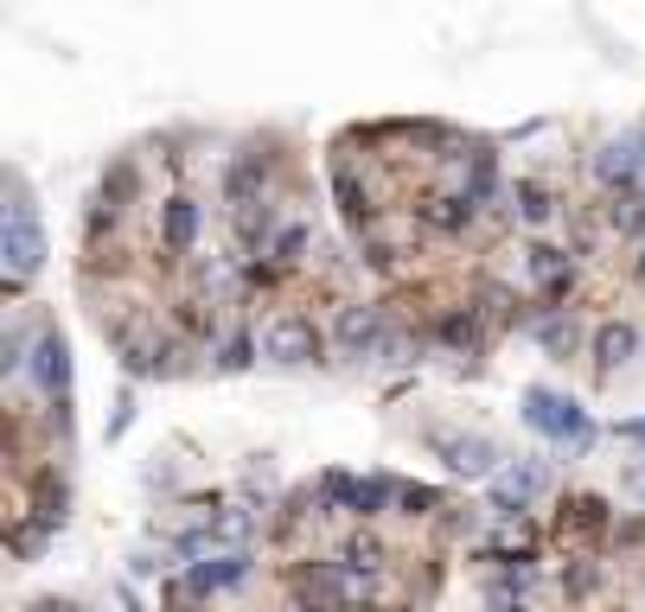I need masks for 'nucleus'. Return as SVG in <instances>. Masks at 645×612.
Listing matches in <instances>:
<instances>
[{"instance_id": "6e6552de", "label": "nucleus", "mask_w": 645, "mask_h": 612, "mask_svg": "<svg viewBox=\"0 0 645 612\" xmlns=\"http://www.w3.org/2000/svg\"><path fill=\"white\" fill-rule=\"evenodd\" d=\"M33 377H38V390H45V396H65V383H71V358H65V338H58V332H45V338H38Z\"/></svg>"}, {"instance_id": "7ed1b4c3", "label": "nucleus", "mask_w": 645, "mask_h": 612, "mask_svg": "<svg viewBox=\"0 0 645 612\" xmlns=\"http://www.w3.org/2000/svg\"><path fill=\"white\" fill-rule=\"evenodd\" d=\"M38 262H45V236H38V223L26 217V205H7V281L20 288L26 275H38Z\"/></svg>"}, {"instance_id": "393cba45", "label": "nucleus", "mask_w": 645, "mask_h": 612, "mask_svg": "<svg viewBox=\"0 0 645 612\" xmlns=\"http://www.w3.org/2000/svg\"><path fill=\"white\" fill-rule=\"evenodd\" d=\"M26 612H77V607H65V600H38V607H26Z\"/></svg>"}, {"instance_id": "f8f14e48", "label": "nucleus", "mask_w": 645, "mask_h": 612, "mask_svg": "<svg viewBox=\"0 0 645 612\" xmlns=\"http://www.w3.org/2000/svg\"><path fill=\"white\" fill-rule=\"evenodd\" d=\"M531 523L525 517H505V523H493V555H505V562H525L531 555Z\"/></svg>"}, {"instance_id": "aec40b11", "label": "nucleus", "mask_w": 645, "mask_h": 612, "mask_svg": "<svg viewBox=\"0 0 645 612\" xmlns=\"http://www.w3.org/2000/svg\"><path fill=\"white\" fill-rule=\"evenodd\" d=\"M575 517H569V523H575V530H588V523H595V530H601V517H608V505H601V498H575Z\"/></svg>"}, {"instance_id": "4468645a", "label": "nucleus", "mask_w": 645, "mask_h": 612, "mask_svg": "<svg viewBox=\"0 0 645 612\" xmlns=\"http://www.w3.org/2000/svg\"><path fill=\"white\" fill-rule=\"evenodd\" d=\"M339 562H345V568H352L358 580H371V575L383 568V542H378V536H352V542L339 549Z\"/></svg>"}, {"instance_id": "9b49d317", "label": "nucleus", "mask_w": 645, "mask_h": 612, "mask_svg": "<svg viewBox=\"0 0 645 612\" xmlns=\"http://www.w3.org/2000/svg\"><path fill=\"white\" fill-rule=\"evenodd\" d=\"M250 530H256V517H250V505H224V510H218V523H211V542H218L224 555H237V549L250 542Z\"/></svg>"}, {"instance_id": "1a4fd4ad", "label": "nucleus", "mask_w": 645, "mask_h": 612, "mask_svg": "<svg viewBox=\"0 0 645 612\" xmlns=\"http://www.w3.org/2000/svg\"><path fill=\"white\" fill-rule=\"evenodd\" d=\"M160 236H166V250L186 255L192 243H198V205H192L186 192L180 198H166V217H160Z\"/></svg>"}, {"instance_id": "6ab92c4d", "label": "nucleus", "mask_w": 645, "mask_h": 612, "mask_svg": "<svg viewBox=\"0 0 645 612\" xmlns=\"http://www.w3.org/2000/svg\"><path fill=\"white\" fill-rule=\"evenodd\" d=\"M250 363H256V345H250L243 332H237V338H224V345H218V370H250Z\"/></svg>"}, {"instance_id": "b1692460", "label": "nucleus", "mask_w": 645, "mask_h": 612, "mask_svg": "<svg viewBox=\"0 0 645 612\" xmlns=\"http://www.w3.org/2000/svg\"><path fill=\"white\" fill-rule=\"evenodd\" d=\"M626 492H633V498H645V466H626Z\"/></svg>"}, {"instance_id": "f3484780", "label": "nucleus", "mask_w": 645, "mask_h": 612, "mask_svg": "<svg viewBox=\"0 0 645 612\" xmlns=\"http://www.w3.org/2000/svg\"><path fill=\"white\" fill-rule=\"evenodd\" d=\"M383 505H390V478H358V485H352V510H358V517H378Z\"/></svg>"}, {"instance_id": "f03ea898", "label": "nucleus", "mask_w": 645, "mask_h": 612, "mask_svg": "<svg viewBox=\"0 0 645 612\" xmlns=\"http://www.w3.org/2000/svg\"><path fill=\"white\" fill-rule=\"evenodd\" d=\"M441 460L454 478H498L505 472V453H498L493 434H441Z\"/></svg>"}, {"instance_id": "f257e3e1", "label": "nucleus", "mask_w": 645, "mask_h": 612, "mask_svg": "<svg viewBox=\"0 0 645 612\" xmlns=\"http://www.w3.org/2000/svg\"><path fill=\"white\" fill-rule=\"evenodd\" d=\"M525 428H537L543 440H595L588 415L556 390H525Z\"/></svg>"}, {"instance_id": "20e7f679", "label": "nucleus", "mask_w": 645, "mask_h": 612, "mask_svg": "<svg viewBox=\"0 0 645 612\" xmlns=\"http://www.w3.org/2000/svg\"><path fill=\"white\" fill-rule=\"evenodd\" d=\"M263 351L275 363H313L320 358V332L307 320H275L268 325V338H263Z\"/></svg>"}, {"instance_id": "9d476101", "label": "nucleus", "mask_w": 645, "mask_h": 612, "mask_svg": "<svg viewBox=\"0 0 645 612\" xmlns=\"http://www.w3.org/2000/svg\"><path fill=\"white\" fill-rule=\"evenodd\" d=\"M640 351V332L626 320H608L601 332H595V358H601V370H620V363Z\"/></svg>"}, {"instance_id": "412c9836", "label": "nucleus", "mask_w": 645, "mask_h": 612, "mask_svg": "<svg viewBox=\"0 0 645 612\" xmlns=\"http://www.w3.org/2000/svg\"><path fill=\"white\" fill-rule=\"evenodd\" d=\"M301 243H307V230H301V223H288V230H281V236H275V255H281V262H288V255L301 250Z\"/></svg>"}, {"instance_id": "4be33fe9", "label": "nucleus", "mask_w": 645, "mask_h": 612, "mask_svg": "<svg viewBox=\"0 0 645 612\" xmlns=\"http://www.w3.org/2000/svg\"><path fill=\"white\" fill-rule=\"evenodd\" d=\"M128 408H135V396L122 390V396H115V415H110V440H115V434H122V428H128Z\"/></svg>"}, {"instance_id": "a211bd4d", "label": "nucleus", "mask_w": 645, "mask_h": 612, "mask_svg": "<svg viewBox=\"0 0 645 612\" xmlns=\"http://www.w3.org/2000/svg\"><path fill=\"white\" fill-rule=\"evenodd\" d=\"M518 211H525V223H550L556 205H550V192H543L537 180H525V185H518Z\"/></svg>"}, {"instance_id": "0eeeda50", "label": "nucleus", "mask_w": 645, "mask_h": 612, "mask_svg": "<svg viewBox=\"0 0 645 612\" xmlns=\"http://www.w3.org/2000/svg\"><path fill=\"white\" fill-rule=\"evenodd\" d=\"M250 575V555L237 549V555H218V562H192L186 568V593H218V587H230V580Z\"/></svg>"}, {"instance_id": "a878e982", "label": "nucleus", "mask_w": 645, "mask_h": 612, "mask_svg": "<svg viewBox=\"0 0 645 612\" xmlns=\"http://www.w3.org/2000/svg\"><path fill=\"white\" fill-rule=\"evenodd\" d=\"M620 434H626V440H645V422H620Z\"/></svg>"}, {"instance_id": "39448f33", "label": "nucleus", "mask_w": 645, "mask_h": 612, "mask_svg": "<svg viewBox=\"0 0 645 612\" xmlns=\"http://www.w3.org/2000/svg\"><path fill=\"white\" fill-rule=\"evenodd\" d=\"M378 332H383L378 307H345L339 313V358H365L378 345Z\"/></svg>"}, {"instance_id": "ddd939ff", "label": "nucleus", "mask_w": 645, "mask_h": 612, "mask_svg": "<svg viewBox=\"0 0 645 612\" xmlns=\"http://www.w3.org/2000/svg\"><path fill=\"white\" fill-rule=\"evenodd\" d=\"M537 345H543L550 358H569L575 345H581V332H575V320H569V313H550V320L537 325Z\"/></svg>"}, {"instance_id": "dca6fc26", "label": "nucleus", "mask_w": 645, "mask_h": 612, "mask_svg": "<svg viewBox=\"0 0 645 612\" xmlns=\"http://www.w3.org/2000/svg\"><path fill=\"white\" fill-rule=\"evenodd\" d=\"M531 275L543 281V288H563V275H569L563 250H550V243H531Z\"/></svg>"}, {"instance_id": "bb28decb", "label": "nucleus", "mask_w": 645, "mask_h": 612, "mask_svg": "<svg viewBox=\"0 0 645 612\" xmlns=\"http://www.w3.org/2000/svg\"><path fill=\"white\" fill-rule=\"evenodd\" d=\"M640 160H645V135H640Z\"/></svg>"}, {"instance_id": "5701e85b", "label": "nucleus", "mask_w": 645, "mask_h": 612, "mask_svg": "<svg viewBox=\"0 0 645 612\" xmlns=\"http://www.w3.org/2000/svg\"><path fill=\"white\" fill-rule=\"evenodd\" d=\"M403 505H410V510H435V492H422V485H403Z\"/></svg>"}, {"instance_id": "cd10ccee", "label": "nucleus", "mask_w": 645, "mask_h": 612, "mask_svg": "<svg viewBox=\"0 0 645 612\" xmlns=\"http://www.w3.org/2000/svg\"><path fill=\"white\" fill-rule=\"evenodd\" d=\"M640 268H645V250H640Z\"/></svg>"}, {"instance_id": "423d86ee", "label": "nucleus", "mask_w": 645, "mask_h": 612, "mask_svg": "<svg viewBox=\"0 0 645 612\" xmlns=\"http://www.w3.org/2000/svg\"><path fill=\"white\" fill-rule=\"evenodd\" d=\"M640 141H608L595 153V180H608L613 192H633V173H640Z\"/></svg>"}, {"instance_id": "2eb2a0df", "label": "nucleus", "mask_w": 645, "mask_h": 612, "mask_svg": "<svg viewBox=\"0 0 645 612\" xmlns=\"http://www.w3.org/2000/svg\"><path fill=\"white\" fill-rule=\"evenodd\" d=\"M608 217H613V230H626V236H645V198H640V192H613Z\"/></svg>"}]
</instances>
